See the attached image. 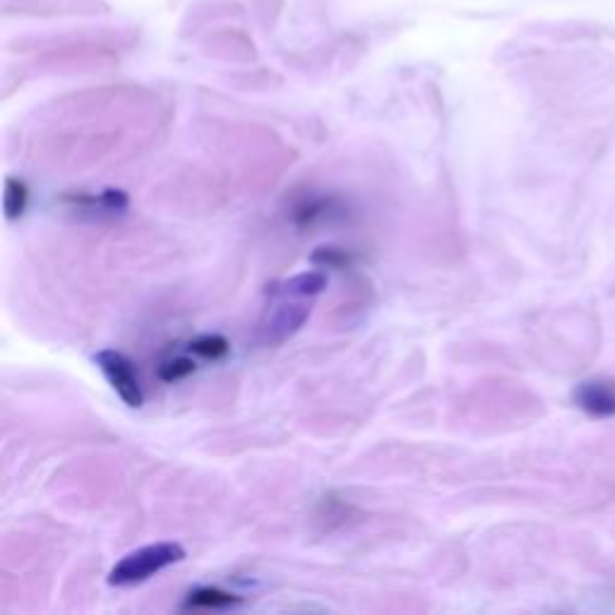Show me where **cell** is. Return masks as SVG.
<instances>
[{
	"label": "cell",
	"mask_w": 615,
	"mask_h": 615,
	"mask_svg": "<svg viewBox=\"0 0 615 615\" xmlns=\"http://www.w3.org/2000/svg\"><path fill=\"white\" fill-rule=\"evenodd\" d=\"M185 558V548L181 543H154L140 551L128 553L125 558L109 572L111 587H133V584L147 582L157 572L166 567L181 563Z\"/></svg>",
	"instance_id": "6da1fadb"
},
{
	"label": "cell",
	"mask_w": 615,
	"mask_h": 615,
	"mask_svg": "<svg viewBox=\"0 0 615 615\" xmlns=\"http://www.w3.org/2000/svg\"><path fill=\"white\" fill-rule=\"evenodd\" d=\"M94 363H97L101 373L106 375V380L111 382V387L116 390L118 397H121L130 409H140L142 402H145V394H142L133 363H130L121 351L113 349L99 351V354L94 356Z\"/></svg>",
	"instance_id": "7a4b0ae2"
},
{
	"label": "cell",
	"mask_w": 615,
	"mask_h": 615,
	"mask_svg": "<svg viewBox=\"0 0 615 615\" xmlns=\"http://www.w3.org/2000/svg\"><path fill=\"white\" fill-rule=\"evenodd\" d=\"M575 404L589 416L596 419H611L615 416V382L606 378H594L579 382L575 394Z\"/></svg>",
	"instance_id": "3957f363"
},
{
	"label": "cell",
	"mask_w": 615,
	"mask_h": 615,
	"mask_svg": "<svg viewBox=\"0 0 615 615\" xmlns=\"http://www.w3.org/2000/svg\"><path fill=\"white\" fill-rule=\"evenodd\" d=\"M310 308L306 303H296V306H289V303H282L277 306V310L270 315V322H267L262 330L267 334V342L270 344H282L291 334H296L303 327V322L308 320Z\"/></svg>",
	"instance_id": "277c9868"
},
{
	"label": "cell",
	"mask_w": 615,
	"mask_h": 615,
	"mask_svg": "<svg viewBox=\"0 0 615 615\" xmlns=\"http://www.w3.org/2000/svg\"><path fill=\"white\" fill-rule=\"evenodd\" d=\"M327 286V277L322 272H301L296 277L286 279L282 284H274L267 289L270 296H294V298H313Z\"/></svg>",
	"instance_id": "5b68a950"
},
{
	"label": "cell",
	"mask_w": 615,
	"mask_h": 615,
	"mask_svg": "<svg viewBox=\"0 0 615 615\" xmlns=\"http://www.w3.org/2000/svg\"><path fill=\"white\" fill-rule=\"evenodd\" d=\"M243 599L229 591H222L217 587H200L185 599V608H229L238 606Z\"/></svg>",
	"instance_id": "8992f818"
},
{
	"label": "cell",
	"mask_w": 615,
	"mask_h": 615,
	"mask_svg": "<svg viewBox=\"0 0 615 615\" xmlns=\"http://www.w3.org/2000/svg\"><path fill=\"white\" fill-rule=\"evenodd\" d=\"M332 197H308V200H303L301 205L294 207V222L298 226H313L318 219L327 217L332 210Z\"/></svg>",
	"instance_id": "52a82bcc"
},
{
	"label": "cell",
	"mask_w": 615,
	"mask_h": 615,
	"mask_svg": "<svg viewBox=\"0 0 615 615\" xmlns=\"http://www.w3.org/2000/svg\"><path fill=\"white\" fill-rule=\"evenodd\" d=\"M27 202H29V188L20 181V178L10 176L8 181H5V200H3L5 217L8 219L22 217L27 210Z\"/></svg>",
	"instance_id": "ba28073f"
},
{
	"label": "cell",
	"mask_w": 615,
	"mask_h": 615,
	"mask_svg": "<svg viewBox=\"0 0 615 615\" xmlns=\"http://www.w3.org/2000/svg\"><path fill=\"white\" fill-rule=\"evenodd\" d=\"M229 342L222 337V334H205V337H197L195 342H190V351L197 356L207 358V361H219L229 354Z\"/></svg>",
	"instance_id": "9c48e42d"
},
{
	"label": "cell",
	"mask_w": 615,
	"mask_h": 615,
	"mask_svg": "<svg viewBox=\"0 0 615 615\" xmlns=\"http://www.w3.org/2000/svg\"><path fill=\"white\" fill-rule=\"evenodd\" d=\"M310 262H313V265L327 267V270H346V267L351 265V258H349V253H344L342 248L325 246V248H318L313 255H310Z\"/></svg>",
	"instance_id": "30bf717a"
},
{
	"label": "cell",
	"mask_w": 615,
	"mask_h": 615,
	"mask_svg": "<svg viewBox=\"0 0 615 615\" xmlns=\"http://www.w3.org/2000/svg\"><path fill=\"white\" fill-rule=\"evenodd\" d=\"M193 373H195V361L185 356H178V358H173V361H166L159 366V378L164 382H178Z\"/></svg>",
	"instance_id": "8fae6325"
}]
</instances>
